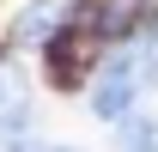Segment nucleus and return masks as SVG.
Instances as JSON below:
<instances>
[{"instance_id": "1", "label": "nucleus", "mask_w": 158, "mask_h": 152, "mask_svg": "<svg viewBox=\"0 0 158 152\" xmlns=\"http://www.w3.org/2000/svg\"><path fill=\"white\" fill-rule=\"evenodd\" d=\"M140 85H146L140 55H134V49H128V55H116V61L98 73V85H91V116H103V122H128V110H134Z\"/></svg>"}, {"instance_id": "2", "label": "nucleus", "mask_w": 158, "mask_h": 152, "mask_svg": "<svg viewBox=\"0 0 158 152\" xmlns=\"http://www.w3.org/2000/svg\"><path fill=\"white\" fill-rule=\"evenodd\" d=\"M73 19H79V0H37V6L12 24V43H24V49H49L61 31H73Z\"/></svg>"}, {"instance_id": "3", "label": "nucleus", "mask_w": 158, "mask_h": 152, "mask_svg": "<svg viewBox=\"0 0 158 152\" xmlns=\"http://www.w3.org/2000/svg\"><path fill=\"white\" fill-rule=\"evenodd\" d=\"M0 122H6V140H19L31 128V97H24V73L19 67L0 73Z\"/></svg>"}, {"instance_id": "4", "label": "nucleus", "mask_w": 158, "mask_h": 152, "mask_svg": "<svg viewBox=\"0 0 158 152\" xmlns=\"http://www.w3.org/2000/svg\"><path fill=\"white\" fill-rule=\"evenodd\" d=\"M146 6L152 0H98V37H128L146 24Z\"/></svg>"}, {"instance_id": "5", "label": "nucleus", "mask_w": 158, "mask_h": 152, "mask_svg": "<svg viewBox=\"0 0 158 152\" xmlns=\"http://www.w3.org/2000/svg\"><path fill=\"white\" fill-rule=\"evenodd\" d=\"M85 43H91L85 31H61V37L43 49V55L55 61V79H61V85H73V79H79V55H85Z\"/></svg>"}, {"instance_id": "6", "label": "nucleus", "mask_w": 158, "mask_h": 152, "mask_svg": "<svg viewBox=\"0 0 158 152\" xmlns=\"http://www.w3.org/2000/svg\"><path fill=\"white\" fill-rule=\"evenodd\" d=\"M116 152H158V128L146 122V116L116 122Z\"/></svg>"}, {"instance_id": "7", "label": "nucleus", "mask_w": 158, "mask_h": 152, "mask_svg": "<svg viewBox=\"0 0 158 152\" xmlns=\"http://www.w3.org/2000/svg\"><path fill=\"white\" fill-rule=\"evenodd\" d=\"M12 152H73V146H19V140H12Z\"/></svg>"}]
</instances>
